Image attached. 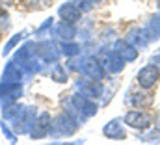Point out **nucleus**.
<instances>
[{"label":"nucleus","instance_id":"1","mask_svg":"<svg viewBox=\"0 0 160 145\" xmlns=\"http://www.w3.org/2000/svg\"><path fill=\"white\" fill-rule=\"evenodd\" d=\"M78 128V121L69 113H60L52 123H50V134L52 136H71Z\"/></svg>","mask_w":160,"mask_h":145},{"label":"nucleus","instance_id":"2","mask_svg":"<svg viewBox=\"0 0 160 145\" xmlns=\"http://www.w3.org/2000/svg\"><path fill=\"white\" fill-rule=\"evenodd\" d=\"M123 121L128 127L136 128V130H149L151 125H153V115L147 113V112H143V110H128L125 113Z\"/></svg>","mask_w":160,"mask_h":145},{"label":"nucleus","instance_id":"3","mask_svg":"<svg viewBox=\"0 0 160 145\" xmlns=\"http://www.w3.org/2000/svg\"><path fill=\"white\" fill-rule=\"evenodd\" d=\"M160 80V71H158V65L155 63H149V65H143L138 74H136V82L142 89H151L157 86V82Z\"/></svg>","mask_w":160,"mask_h":145},{"label":"nucleus","instance_id":"4","mask_svg":"<svg viewBox=\"0 0 160 145\" xmlns=\"http://www.w3.org/2000/svg\"><path fill=\"white\" fill-rule=\"evenodd\" d=\"M50 123H52V119H50V115H48L47 112L39 113V115L34 119L32 128H30V132H28L30 138H32V140H41V138L48 136V134H50Z\"/></svg>","mask_w":160,"mask_h":145},{"label":"nucleus","instance_id":"5","mask_svg":"<svg viewBox=\"0 0 160 145\" xmlns=\"http://www.w3.org/2000/svg\"><path fill=\"white\" fill-rule=\"evenodd\" d=\"M21 95H22L21 82H4L2 80V84H0V99H2V102L6 106L13 104Z\"/></svg>","mask_w":160,"mask_h":145},{"label":"nucleus","instance_id":"6","mask_svg":"<svg viewBox=\"0 0 160 145\" xmlns=\"http://www.w3.org/2000/svg\"><path fill=\"white\" fill-rule=\"evenodd\" d=\"M114 50L119 54L121 58L127 62V63H130V62H136V58H138V48L128 41V39H118L116 41V45H114Z\"/></svg>","mask_w":160,"mask_h":145},{"label":"nucleus","instance_id":"7","mask_svg":"<svg viewBox=\"0 0 160 145\" xmlns=\"http://www.w3.org/2000/svg\"><path fill=\"white\" fill-rule=\"evenodd\" d=\"M58 15H60V19H62V21L77 24V22L80 21V17H82V9H80L75 2H65V4H62V6H60Z\"/></svg>","mask_w":160,"mask_h":145},{"label":"nucleus","instance_id":"8","mask_svg":"<svg viewBox=\"0 0 160 145\" xmlns=\"http://www.w3.org/2000/svg\"><path fill=\"white\" fill-rule=\"evenodd\" d=\"M123 121L121 119H112L108 121L104 127H102V134L108 138V140H116V142H121L127 138V132H125V127L121 125Z\"/></svg>","mask_w":160,"mask_h":145},{"label":"nucleus","instance_id":"9","mask_svg":"<svg viewBox=\"0 0 160 145\" xmlns=\"http://www.w3.org/2000/svg\"><path fill=\"white\" fill-rule=\"evenodd\" d=\"M34 48H36V56H39L43 62H52V63H56L58 62V56H60V52L56 50V47L50 43V41H43V43H38V45H34Z\"/></svg>","mask_w":160,"mask_h":145},{"label":"nucleus","instance_id":"10","mask_svg":"<svg viewBox=\"0 0 160 145\" xmlns=\"http://www.w3.org/2000/svg\"><path fill=\"white\" fill-rule=\"evenodd\" d=\"M82 72H84L88 78H91V80H102L104 74H106L104 67H102V63L97 62V60H93V58H86V60H84Z\"/></svg>","mask_w":160,"mask_h":145},{"label":"nucleus","instance_id":"11","mask_svg":"<svg viewBox=\"0 0 160 145\" xmlns=\"http://www.w3.org/2000/svg\"><path fill=\"white\" fill-rule=\"evenodd\" d=\"M125 60L121 58L119 54L116 52V50H112V52H108L106 54V58H104V62H102V67H104V71L110 72V74H118L125 69Z\"/></svg>","mask_w":160,"mask_h":145},{"label":"nucleus","instance_id":"12","mask_svg":"<svg viewBox=\"0 0 160 145\" xmlns=\"http://www.w3.org/2000/svg\"><path fill=\"white\" fill-rule=\"evenodd\" d=\"M78 88L80 93H84L89 99H99L104 93V86H102L101 80H91L89 78V82H78Z\"/></svg>","mask_w":160,"mask_h":145},{"label":"nucleus","instance_id":"13","mask_svg":"<svg viewBox=\"0 0 160 145\" xmlns=\"http://www.w3.org/2000/svg\"><path fill=\"white\" fill-rule=\"evenodd\" d=\"M127 39H128V41H130L138 50H140V48H145V47L149 45L151 36L147 34V30H145V28H132Z\"/></svg>","mask_w":160,"mask_h":145},{"label":"nucleus","instance_id":"14","mask_svg":"<svg viewBox=\"0 0 160 145\" xmlns=\"http://www.w3.org/2000/svg\"><path fill=\"white\" fill-rule=\"evenodd\" d=\"M21 78H22V71H21V67H17L15 60L4 67V74H2L4 82H21Z\"/></svg>","mask_w":160,"mask_h":145},{"label":"nucleus","instance_id":"15","mask_svg":"<svg viewBox=\"0 0 160 145\" xmlns=\"http://www.w3.org/2000/svg\"><path fill=\"white\" fill-rule=\"evenodd\" d=\"M56 36L60 37V39H63V41H71L73 37L77 36V28H75L73 22L62 21V22L56 24Z\"/></svg>","mask_w":160,"mask_h":145},{"label":"nucleus","instance_id":"16","mask_svg":"<svg viewBox=\"0 0 160 145\" xmlns=\"http://www.w3.org/2000/svg\"><path fill=\"white\" fill-rule=\"evenodd\" d=\"M147 34L151 36V41L155 39H160V15H155V17H151L149 19V22H147Z\"/></svg>","mask_w":160,"mask_h":145},{"label":"nucleus","instance_id":"17","mask_svg":"<svg viewBox=\"0 0 160 145\" xmlns=\"http://www.w3.org/2000/svg\"><path fill=\"white\" fill-rule=\"evenodd\" d=\"M50 78L54 80V82H58V84H63V82H67V71H65V67L63 65H60V63H54V67H52V71H50Z\"/></svg>","mask_w":160,"mask_h":145},{"label":"nucleus","instance_id":"18","mask_svg":"<svg viewBox=\"0 0 160 145\" xmlns=\"http://www.w3.org/2000/svg\"><path fill=\"white\" fill-rule=\"evenodd\" d=\"M22 37H24V32H21V34H15V36L9 37V41H8V43L4 45L2 56H8V54H9V52H11V50H13V48H15V47H17V45H19V43L22 41Z\"/></svg>","mask_w":160,"mask_h":145},{"label":"nucleus","instance_id":"19","mask_svg":"<svg viewBox=\"0 0 160 145\" xmlns=\"http://www.w3.org/2000/svg\"><path fill=\"white\" fill-rule=\"evenodd\" d=\"M78 52H80V47L77 43H71V41H63L62 43V54L73 58V56H78Z\"/></svg>","mask_w":160,"mask_h":145},{"label":"nucleus","instance_id":"20","mask_svg":"<svg viewBox=\"0 0 160 145\" xmlns=\"http://www.w3.org/2000/svg\"><path fill=\"white\" fill-rule=\"evenodd\" d=\"M138 140L140 142H145V143H160V130H151L149 128V132L138 136Z\"/></svg>","mask_w":160,"mask_h":145},{"label":"nucleus","instance_id":"21","mask_svg":"<svg viewBox=\"0 0 160 145\" xmlns=\"http://www.w3.org/2000/svg\"><path fill=\"white\" fill-rule=\"evenodd\" d=\"M50 4V0H22V6L26 9H45Z\"/></svg>","mask_w":160,"mask_h":145},{"label":"nucleus","instance_id":"22","mask_svg":"<svg viewBox=\"0 0 160 145\" xmlns=\"http://www.w3.org/2000/svg\"><path fill=\"white\" fill-rule=\"evenodd\" d=\"M0 128H2V134H4L11 143H17V136L11 132V128H9V125H8L6 121H0Z\"/></svg>","mask_w":160,"mask_h":145},{"label":"nucleus","instance_id":"23","mask_svg":"<svg viewBox=\"0 0 160 145\" xmlns=\"http://www.w3.org/2000/svg\"><path fill=\"white\" fill-rule=\"evenodd\" d=\"M71 2H75L80 9H82V13H84V11H89V9H91L97 2H101V0H71Z\"/></svg>","mask_w":160,"mask_h":145},{"label":"nucleus","instance_id":"24","mask_svg":"<svg viewBox=\"0 0 160 145\" xmlns=\"http://www.w3.org/2000/svg\"><path fill=\"white\" fill-rule=\"evenodd\" d=\"M52 26H54V19H52V17H50V19H47V21H45V22H43V24H41L39 28H38V30H36V36H43V34H45V32H47V30H50V28H52Z\"/></svg>","mask_w":160,"mask_h":145},{"label":"nucleus","instance_id":"25","mask_svg":"<svg viewBox=\"0 0 160 145\" xmlns=\"http://www.w3.org/2000/svg\"><path fill=\"white\" fill-rule=\"evenodd\" d=\"M153 63H155V65H158V67H160V52L157 54V56H153Z\"/></svg>","mask_w":160,"mask_h":145}]
</instances>
